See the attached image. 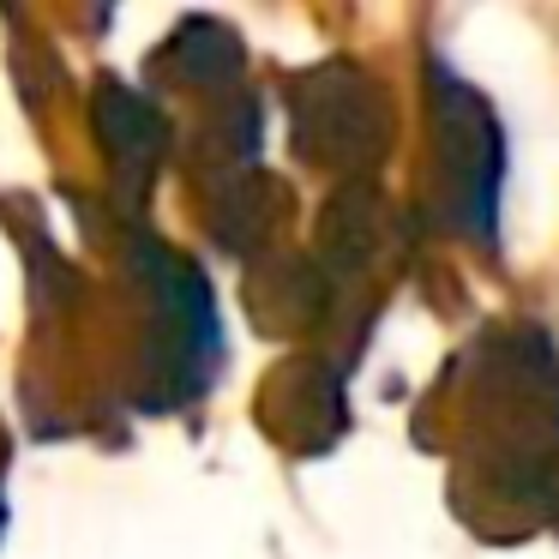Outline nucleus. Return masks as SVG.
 Wrapping results in <instances>:
<instances>
[{
	"label": "nucleus",
	"mask_w": 559,
	"mask_h": 559,
	"mask_svg": "<svg viewBox=\"0 0 559 559\" xmlns=\"http://www.w3.org/2000/svg\"><path fill=\"white\" fill-rule=\"evenodd\" d=\"M421 439L451 457L457 511L481 535H559V355L542 325H487L433 385Z\"/></svg>",
	"instance_id": "1"
},
{
	"label": "nucleus",
	"mask_w": 559,
	"mask_h": 559,
	"mask_svg": "<svg viewBox=\"0 0 559 559\" xmlns=\"http://www.w3.org/2000/svg\"><path fill=\"white\" fill-rule=\"evenodd\" d=\"M427 217L475 247H493L499 235V181H506V133H499L487 97L457 79L445 61H427Z\"/></svg>",
	"instance_id": "2"
},
{
	"label": "nucleus",
	"mask_w": 559,
	"mask_h": 559,
	"mask_svg": "<svg viewBox=\"0 0 559 559\" xmlns=\"http://www.w3.org/2000/svg\"><path fill=\"white\" fill-rule=\"evenodd\" d=\"M289 115H295V145H301V157L313 169H331V175L379 169V157L391 145L385 97L349 61H325V67L295 79Z\"/></svg>",
	"instance_id": "3"
}]
</instances>
